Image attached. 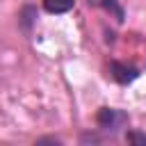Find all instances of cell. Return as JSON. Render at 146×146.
Wrapping results in <instances>:
<instances>
[{"label": "cell", "instance_id": "2", "mask_svg": "<svg viewBox=\"0 0 146 146\" xmlns=\"http://www.w3.org/2000/svg\"><path fill=\"white\" fill-rule=\"evenodd\" d=\"M110 75H112L119 84H130V82L139 75V71H137L135 66H128V64H121V62H112V64H110Z\"/></svg>", "mask_w": 146, "mask_h": 146}, {"label": "cell", "instance_id": "1", "mask_svg": "<svg viewBox=\"0 0 146 146\" xmlns=\"http://www.w3.org/2000/svg\"><path fill=\"white\" fill-rule=\"evenodd\" d=\"M96 123H98L103 130H112V132H116V130H121V128L128 123V116H125V112H121V110L103 107V110L96 114Z\"/></svg>", "mask_w": 146, "mask_h": 146}, {"label": "cell", "instance_id": "3", "mask_svg": "<svg viewBox=\"0 0 146 146\" xmlns=\"http://www.w3.org/2000/svg\"><path fill=\"white\" fill-rule=\"evenodd\" d=\"M91 5H96V7H103L105 11H110L119 23H123V18H125V11H123V7L116 2V0H89Z\"/></svg>", "mask_w": 146, "mask_h": 146}, {"label": "cell", "instance_id": "4", "mask_svg": "<svg viewBox=\"0 0 146 146\" xmlns=\"http://www.w3.org/2000/svg\"><path fill=\"white\" fill-rule=\"evenodd\" d=\"M48 14H66L73 9V0H43Z\"/></svg>", "mask_w": 146, "mask_h": 146}, {"label": "cell", "instance_id": "5", "mask_svg": "<svg viewBox=\"0 0 146 146\" xmlns=\"http://www.w3.org/2000/svg\"><path fill=\"white\" fill-rule=\"evenodd\" d=\"M21 18H23V21H21V23H23V27H25V30H30L32 18H34V9H32V7H25V9H23V14H21Z\"/></svg>", "mask_w": 146, "mask_h": 146}, {"label": "cell", "instance_id": "6", "mask_svg": "<svg viewBox=\"0 0 146 146\" xmlns=\"http://www.w3.org/2000/svg\"><path fill=\"white\" fill-rule=\"evenodd\" d=\"M125 139H128L130 144H139V146H146V135H144V132H128V135H125Z\"/></svg>", "mask_w": 146, "mask_h": 146}]
</instances>
